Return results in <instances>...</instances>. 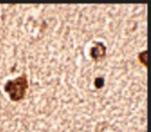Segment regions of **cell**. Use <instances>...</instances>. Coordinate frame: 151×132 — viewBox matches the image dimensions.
Returning a JSON list of instances; mask_svg holds the SVG:
<instances>
[{"mask_svg": "<svg viewBox=\"0 0 151 132\" xmlns=\"http://www.w3.org/2000/svg\"><path fill=\"white\" fill-rule=\"evenodd\" d=\"M27 89L28 81L25 76L8 81L5 86V91L8 92L12 100L16 101L23 98Z\"/></svg>", "mask_w": 151, "mask_h": 132, "instance_id": "1", "label": "cell"}, {"mask_svg": "<svg viewBox=\"0 0 151 132\" xmlns=\"http://www.w3.org/2000/svg\"><path fill=\"white\" fill-rule=\"evenodd\" d=\"M106 48L102 44H96V46L92 48V57L96 60L101 59L105 55Z\"/></svg>", "mask_w": 151, "mask_h": 132, "instance_id": "2", "label": "cell"}, {"mask_svg": "<svg viewBox=\"0 0 151 132\" xmlns=\"http://www.w3.org/2000/svg\"><path fill=\"white\" fill-rule=\"evenodd\" d=\"M95 84L96 88L99 89V88L102 87L104 84V79H103V78H97V79H96Z\"/></svg>", "mask_w": 151, "mask_h": 132, "instance_id": "3", "label": "cell"}]
</instances>
